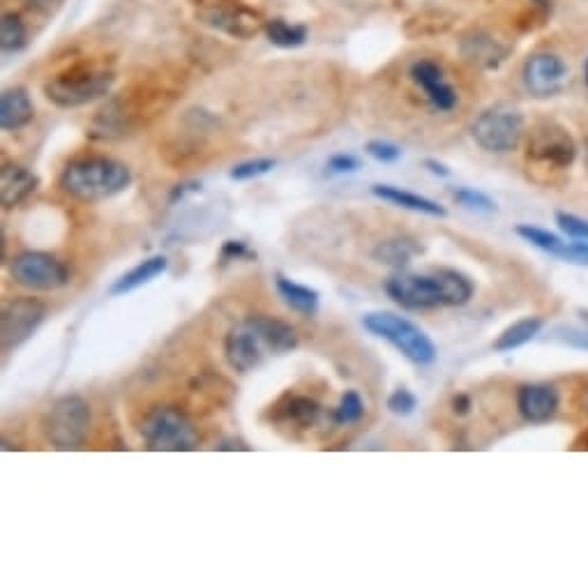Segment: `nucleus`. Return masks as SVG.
Listing matches in <instances>:
<instances>
[{
  "label": "nucleus",
  "instance_id": "obj_1",
  "mask_svg": "<svg viewBox=\"0 0 588 588\" xmlns=\"http://www.w3.org/2000/svg\"><path fill=\"white\" fill-rule=\"evenodd\" d=\"M386 293L399 307L422 309L459 307L473 296V284L457 270H429V273H397L386 282Z\"/></svg>",
  "mask_w": 588,
  "mask_h": 588
},
{
  "label": "nucleus",
  "instance_id": "obj_2",
  "mask_svg": "<svg viewBox=\"0 0 588 588\" xmlns=\"http://www.w3.org/2000/svg\"><path fill=\"white\" fill-rule=\"evenodd\" d=\"M298 346V335L289 323L270 316H250L236 323L224 339V353L236 372H250L266 356H282Z\"/></svg>",
  "mask_w": 588,
  "mask_h": 588
},
{
  "label": "nucleus",
  "instance_id": "obj_3",
  "mask_svg": "<svg viewBox=\"0 0 588 588\" xmlns=\"http://www.w3.org/2000/svg\"><path fill=\"white\" fill-rule=\"evenodd\" d=\"M132 185L127 164L111 157H84L67 164L60 173V187L79 201H104Z\"/></svg>",
  "mask_w": 588,
  "mask_h": 588
},
{
  "label": "nucleus",
  "instance_id": "obj_4",
  "mask_svg": "<svg viewBox=\"0 0 588 588\" xmlns=\"http://www.w3.org/2000/svg\"><path fill=\"white\" fill-rule=\"evenodd\" d=\"M116 84V74L107 67L77 65L60 72L44 84V95L60 109H77L107 97Z\"/></svg>",
  "mask_w": 588,
  "mask_h": 588
},
{
  "label": "nucleus",
  "instance_id": "obj_5",
  "mask_svg": "<svg viewBox=\"0 0 588 588\" xmlns=\"http://www.w3.org/2000/svg\"><path fill=\"white\" fill-rule=\"evenodd\" d=\"M363 326L369 333L386 339L399 353H404L411 363L432 365L439 351L429 335L416 323L392 312H372L363 316Z\"/></svg>",
  "mask_w": 588,
  "mask_h": 588
},
{
  "label": "nucleus",
  "instance_id": "obj_6",
  "mask_svg": "<svg viewBox=\"0 0 588 588\" xmlns=\"http://www.w3.org/2000/svg\"><path fill=\"white\" fill-rule=\"evenodd\" d=\"M141 436L146 446L157 452H187L199 441L192 420L171 406L150 411L141 422Z\"/></svg>",
  "mask_w": 588,
  "mask_h": 588
},
{
  "label": "nucleus",
  "instance_id": "obj_7",
  "mask_svg": "<svg viewBox=\"0 0 588 588\" xmlns=\"http://www.w3.org/2000/svg\"><path fill=\"white\" fill-rule=\"evenodd\" d=\"M471 137L487 153H512L524 137V116L517 109L505 107V104L485 109L473 120Z\"/></svg>",
  "mask_w": 588,
  "mask_h": 588
},
{
  "label": "nucleus",
  "instance_id": "obj_8",
  "mask_svg": "<svg viewBox=\"0 0 588 588\" xmlns=\"http://www.w3.org/2000/svg\"><path fill=\"white\" fill-rule=\"evenodd\" d=\"M90 427V406L77 395L60 397L42 420L44 436L58 450H77L86 443Z\"/></svg>",
  "mask_w": 588,
  "mask_h": 588
},
{
  "label": "nucleus",
  "instance_id": "obj_9",
  "mask_svg": "<svg viewBox=\"0 0 588 588\" xmlns=\"http://www.w3.org/2000/svg\"><path fill=\"white\" fill-rule=\"evenodd\" d=\"M196 19L220 30V33L240 37V40H250L261 30H266V21L261 19V14L240 0H201V5L196 7Z\"/></svg>",
  "mask_w": 588,
  "mask_h": 588
},
{
  "label": "nucleus",
  "instance_id": "obj_10",
  "mask_svg": "<svg viewBox=\"0 0 588 588\" xmlns=\"http://www.w3.org/2000/svg\"><path fill=\"white\" fill-rule=\"evenodd\" d=\"M12 280L33 291H56L70 282L67 268L44 252H24L14 256L10 266Z\"/></svg>",
  "mask_w": 588,
  "mask_h": 588
},
{
  "label": "nucleus",
  "instance_id": "obj_11",
  "mask_svg": "<svg viewBox=\"0 0 588 588\" xmlns=\"http://www.w3.org/2000/svg\"><path fill=\"white\" fill-rule=\"evenodd\" d=\"M47 319V307L35 298H17L3 307L0 316V342L3 351H14L26 344Z\"/></svg>",
  "mask_w": 588,
  "mask_h": 588
},
{
  "label": "nucleus",
  "instance_id": "obj_12",
  "mask_svg": "<svg viewBox=\"0 0 588 588\" xmlns=\"http://www.w3.org/2000/svg\"><path fill=\"white\" fill-rule=\"evenodd\" d=\"M522 79L533 97H554L568 84L570 70L556 54H533L526 58Z\"/></svg>",
  "mask_w": 588,
  "mask_h": 588
},
{
  "label": "nucleus",
  "instance_id": "obj_13",
  "mask_svg": "<svg viewBox=\"0 0 588 588\" xmlns=\"http://www.w3.org/2000/svg\"><path fill=\"white\" fill-rule=\"evenodd\" d=\"M411 77L422 88V93H425L429 104H432L436 111L448 113L457 107V90L448 84L446 77H443V70L436 63H432V60H418V63H413Z\"/></svg>",
  "mask_w": 588,
  "mask_h": 588
},
{
  "label": "nucleus",
  "instance_id": "obj_14",
  "mask_svg": "<svg viewBox=\"0 0 588 588\" xmlns=\"http://www.w3.org/2000/svg\"><path fill=\"white\" fill-rule=\"evenodd\" d=\"M559 390L549 383H529L517 392V409L531 425H545L559 411Z\"/></svg>",
  "mask_w": 588,
  "mask_h": 588
},
{
  "label": "nucleus",
  "instance_id": "obj_15",
  "mask_svg": "<svg viewBox=\"0 0 588 588\" xmlns=\"http://www.w3.org/2000/svg\"><path fill=\"white\" fill-rule=\"evenodd\" d=\"M575 155L577 148L568 137V132L554 130V127L540 132L529 146V160H535L552 169H568L572 160H575Z\"/></svg>",
  "mask_w": 588,
  "mask_h": 588
},
{
  "label": "nucleus",
  "instance_id": "obj_16",
  "mask_svg": "<svg viewBox=\"0 0 588 588\" xmlns=\"http://www.w3.org/2000/svg\"><path fill=\"white\" fill-rule=\"evenodd\" d=\"M37 187H40V178L21 164H5L0 171V203L5 210L24 203L30 194L37 192Z\"/></svg>",
  "mask_w": 588,
  "mask_h": 588
},
{
  "label": "nucleus",
  "instance_id": "obj_17",
  "mask_svg": "<svg viewBox=\"0 0 588 588\" xmlns=\"http://www.w3.org/2000/svg\"><path fill=\"white\" fill-rule=\"evenodd\" d=\"M35 107L26 88H7L0 95V127L5 132H19L33 123Z\"/></svg>",
  "mask_w": 588,
  "mask_h": 588
},
{
  "label": "nucleus",
  "instance_id": "obj_18",
  "mask_svg": "<svg viewBox=\"0 0 588 588\" xmlns=\"http://www.w3.org/2000/svg\"><path fill=\"white\" fill-rule=\"evenodd\" d=\"M372 194L376 196V199L388 201V203H392V206H397V208L413 210V213H422V215H429V217H446V208H443L441 203L427 199V196L406 192V190H402V187L374 185L372 187Z\"/></svg>",
  "mask_w": 588,
  "mask_h": 588
},
{
  "label": "nucleus",
  "instance_id": "obj_19",
  "mask_svg": "<svg viewBox=\"0 0 588 588\" xmlns=\"http://www.w3.org/2000/svg\"><path fill=\"white\" fill-rule=\"evenodd\" d=\"M169 268V261L167 256H150V259L141 261L137 268H132L130 273H125L120 280L113 282V286L109 289L111 296H123V293H130V291H137L139 286L143 284H150L153 280H157L162 273H167Z\"/></svg>",
  "mask_w": 588,
  "mask_h": 588
},
{
  "label": "nucleus",
  "instance_id": "obj_20",
  "mask_svg": "<svg viewBox=\"0 0 588 588\" xmlns=\"http://www.w3.org/2000/svg\"><path fill=\"white\" fill-rule=\"evenodd\" d=\"M275 286H277V293H280V298L293 309V312L303 316H314L316 312H319L321 296L319 291L312 289V286L298 284L284 275H277Z\"/></svg>",
  "mask_w": 588,
  "mask_h": 588
},
{
  "label": "nucleus",
  "instance_id": "obj_21",
  "mask_svg": "<svg viewBox=\"0 0 588 588\" xmlns=\"http://www.w3.org/2000/svg\"><path fill=\"white\" fill-rule=\"evenodd\" d=\"M542 326H545V321H542L540 316H526V319H519L517 323H512V326L503 330L499 339L494 342V349L499 353L515 351L519 349V346L529 344L531 339H535V335H540Z\"/></svg>",
  "mask_w": 588,
  "mask_h": 588
},
{
  "label": "nucleus",
  "instance_id": "obj_22",
  "mask_svg": "<svg viewBox=\"0 0 588 588\" xmlns=\"http://www.w3.org/2000/svg\"><path fill=\"white\" fill-rule=\"evenodd\" d=\"M277 416H280L284 422H291L296 427H312L316 420L321 416V406L319 402L309 397H298V395H289L284 397V402L277 406Z\"/></svg>",
  "mask_w": 588,
  "mask_h": 588
},
{
  "label": "nucleus",
  "instance_id": "obj_23",
  "mask_svg": "<svg viewBox=\"0 0 588 588\" xmlns=\"http://www.w3.org/2000/svg\"><path fill=\"white\" fill-rule=\"evenodd\" d=\"M420 252H422V247L416 243V240L392 238V240H386V243H381L379 247H376L374 259L386 263V266H392V268H402Z\"/></svg>",
  "mask_w": 588,
  "mask_h": 588
},
{
  "label": "nucleus",
  "instance_id": "obj_24",
  "mask_svg": "<svg viewBox=\"0 0 588 588\" xmlns=\"http://www.w3.org/2000/svg\"><path fill=\"white\" fill-rule=\"evenodd\" d=\"M464 54H466V58L471 60V63H476V65L487 67V70H492V67L503 63L505 49H501L499 44L492 40V37L476 35L473 40L464 42Z\"/></svg>",
  "mask_w": 588,
  "mask_h": 588
},
{
  "label": "nucleus",
  "instance_id": "obj_25",
  "mask_svg": "<svg viewBox=\"0 0 588 588\" xmlns=\"http://www.w3.org/2000/svg\"><path fill=\"white\" fill-rule=\"evenodd\" d=\"M263 33L268 35V40L275 44V47L282 49H296L303 47L307 42V28L300 24H289L284 19H270L266 21V30Z\"/></svg>",
  "mask_w": 588,
  "mask_h": 588
},
{
  "label": "nucleus",
  "instance_id": "obj_26",
  "mask_svg": "<svg viewBox=\"0 0 588 588\" xmlns=\"http://www.w3.org/2000/svg\"><path fill=\"white\" fill-rule=\"evenodd\" d=\"M26 37V26L19 14L5 12L3 21H0V49H3V54H17V51L24 49Z\"/></svg>",
  "mask_w": 588,
  "mask_h": 588
},
{
  "label": "nucleus",
  "instance_id": "obj_27",
  "mask_svg": "<svg viewBox=\"0 0 588 588\" xmlns=\"http://www.w3.org/2000/svg\"><path fill=\"white\" fill-rule=\"evenodd\" d=\"M515 231H517L519 238L526 240V243H531L533 247H538V250L552 254V256H556V259H559L565 240L556 236V233L540 229V226H533V224H519Z\"/></svg>",
  "mask_w": 588,
  "mask_h": 588
},
{
  "label": "nucleus",
  "instance_id": "obj_28",
  "mask_svg": "<svg viewBox=\"0 0 588 588\" xmlns=\"http://www.w3.org/2000/svg\"><path fill=\"white\" fill-rule=\"evenodd\" d=\"M365 416V402L356 390H346L342 395V402L333 413V420L337 425H353Z\"/></svg>",
  "mask_w": 588,
  "mask_h": 588
},
{
  "label": "nucleus",
  "instance_id": "obj_29",
  "mask_svg": "<svg viewBox=\"0 0 588 588\" xmlns=\"http://www.w3.org/2000/svg\"><path fill=\"white\" fill-rule=\"evenodd\" d=\"M455 201L466 210H476V213H496L494 199H489L487 194L471 190V187H459L455 190Z\"/></svg>",
  "mask_w": 588,
  "mask_h": 588
},
{
  "label": "nucleus",
  "instance_id": "obj_30",
  "mask_svg": "<svg viewBox=\"0 0 588 588\" xmlns=\"http://www.w3.org/2000/svg\"><path fill=\"white\" fill-rule=\"evenodd\" d=\"M275 167H277V162L270 160V157H259V160L240 162L231 169V180H252V178L266 176V173H270Z\"/></svg>",
  "mask_w": 588,
  "mask_h": 588
},
{
  "label": "nucleus",
  "instance_id": "obj_31",
  "mask_svg": "<svg viewBox=\"0 0 588 588\" xmlns=\"http://www.w3.org/2000/svg\"><path fill=\"white\" fill-rule=\"evenodd\" d=\"M556 224L570 240H588V220L575 213H556Z\"/></svg>",
  "mask_w": 588,
  "mask_h": 588
},
{
  "label": "nucleus",
  "instance_id": "obj_32",
  "mask_svg": "<svg viewBox=\"0 0 588 588\" xmlns=\"http://www.w3.org/2000/svg\"><path fill=\"white\" fill-rule=\"evenodd\" d=\"M418 399L409 388H397L392 395L388 397V409L395 413V416H411L416 411Z\"/></svg>",
  "mask_w": 588,
  "mask_h": 588
},
{
  "label": "nucleus",
  "instance_id": "obj_33",
  "mask_svg": "<svg viewBox=\"0 0 588 588\" xmlns=\"http://www.w3.org/2000/svg\"><path fill=\"white\" fill-rule=\"evenodd\" d=\"M365 150L374 157L376 162H383V164H392V162H397L399 157H402V148L395 146V143L381 141V139L369 141L365 146Z\"/></svg>",
  "mask_w": 588,
  "mask_h": 588
},
{
  "label": "nucleus",
  "instance_id": "obj_34",
  "mask_svg": "<svg viewBox=\"0 0 588 588\" xmlns=\"http://www.w3.org/2000/svg\"><path fill=\"white\" fill-rule=\"evenodd\" d=\"M326 169L330 173H353V171L360 169V160H358V157H353V155H344L342 153V155L330 157L328 164H326Z\"/></svg>",
  "mask_w": 588,
  "mask_h": 588
},
{
  "label": "nucleus",
  "instance_id": "obj_35",
  "mask_svg": "<svg viewBox=\"0 0 588 588\" xmlns=\"http://www.w3.org/2000/svg\"><path fill=\"white\" fill-rule=\"evenodd\" d=\"M245 256H254L250 250H247V245L243 240H226L224 247H222V254L220 259L226 261H238V259H245Z\"/></svg>",
  "mask_w": 588,
  "mask_h": 588
},
{
  "label": "nucleus",
  "instance_id": "obj_36",
  "mask_svg": "<svg viewBox=\"0 0 588 588\" xmlns=\"http://www.w3.org/2000/svg\"><path fill=\"white\" fill-rule=\"evenodd\" d=\"M565 342L572 346H579V349H588V330H568Z\"/></svg>",
  "mask_w": 588,
  "mask_h": 588
},
{
  "label": "nucleus",
  "instance_id": "obj_37",
  "mask_svg": "<svg viewBox=\"0 0 588 588\" xmlns=\"http://www.w3.org/2000/svg\"><path fill=\"white\" fill-rule=\"evenodd\" d=\"M425 167L434 173V176H441V178H448L450 176V169L446 164L436 162V160H425Z\"/></svg>",
  "mask_w": 588,
  "mask_h": 588
},
{
  "label": "nucleus",
  "instance_id": "obj_38",
  "mask_svg": "<svg viewBox=\"0 0 588 588\" xmlns=\"http://www.w3.org/2000/svg\"><path fill=\"white\" fill-rule=\"evenodd\" d=\"M452 409H455V413H466L471 409V399L466 395H457L452 399Z\"/></svg>",
  "mask_w": 588,
  "mask_h": 588
},
{
  "label": "nucleus",
  "instance_id": "obj_39",
  "mask_svg": "<svg viewBox=\"0 0 588 588\" xmlns=\"http://www.w3.org/2000/svg\"><path fill=\"white\" fill-rule=\"evenodd\" d=\"M584 164H586V171H588V137L584 141Z\"/></svg>",
  "mask_w": 588,
  "mask_h": 588
},
{
  "label": "nucleus",
  "instance_id": "obj_40",
  "mask_svg": "<svg viewBox=\"0 0 588 588\" xmlns=\"http://www.w3.org/2000/svg\"><path fill=\"white\" fill-rule=\"evenodd\" d=\"M586 409H588V395H586Z\"/></svg>",
  "mask_w": 588,
  "mask_h": 588
}]
</instances>
